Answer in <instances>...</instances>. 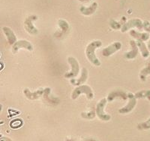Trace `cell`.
<instances>
[{
  "instance_id": "6da1fadb",
  "label": "cell",
  "mask_w": 150,
  "mask_h": 141,
  "mask_svg": "<svg viewBox=\"0 0 150 141\" xmlns=\"http://www.w3.org/2000/svg\"><path fill=\"white\" fill-rule=\"evenodd\" d=\"M102 45V43L100 41H92V43L86 47V55L88 60H89L92 64H93L96 66H100L101 65V62L96 55V50L98 47H101Z\"/></svg>"
},
{
  "instance_id": "7a4b0ae2",
  "label": "cell",
  "mask_w": 150,
  "mask_h": 141,
  "mask_svg": "<svg viewBox=\"0 0 150 141\" xmlns=\"http://www.w3.org/2000/svg\"><path fill=\"white\" fill-rule=\"evenodd\" d=\"M81 94H85L86 98L89 100H92L94 97V94L92 92V89L90 88V86L87 85H81L77 86L74 89V90L73 91L71 95V98L73 100H75L76 98L80 96Z\"/></svg>"
},
{
  "instance_id": "3957f363",
  "label": "cell",
  "mask_w": 150,
  "mask_h": 141,
  "mask_svg": "<svg viewBox=\"0 0 150 141\" xmlns=\"http://www.w3.org/2000/svg\"><path fill=\"white\" fill-rule=\"evenodd\" d=\"M108 100L106 98L101 99L100 101L98 103L97 106H96V113L97 114V116L100 119L103 121H108L110 119V116L108 114H106L104 113V107H105L106 104H107Z\"/></svg>"
},
{
  "instance_id": "277c9868",
  "label": "cell",
  "mask_w": 150,
  "mask_h": 141,
  "mask_svg": "<svg viewBox=\"0 0 150 141\" xmlns=\"http://www.w3.org/2000/svg\"><path fill=\"white\" fill-rule=\"evenodd\" d=\"M68 63L70 64L71 66V70L70 72H68L65 74V77L66 78H73V77H76L78 75L79 72H80V65H79L78 62L77 61L76 59L74 57H68Z\"/></svg>"
},
{
  "instance_id": "5b68a950",
  "label": "cell",
  "mask_w": 150,
  "mask_h": 141,
  "mask_svg": "<svg viewBox=\"0 0 150 141\" xmlns=\"http://www.w3.org/2000/svg\"><path fill=\"white\" fill-rule=\"evenodd\" d=\"M128 103L125 107H122V108L119 110V113H128L131 112L137 104V99L134 98V95L132 93H128Z\"/></svg>"
},
{
  "instance_id": "8992f818",
  "label": "cell",
  "mask_w": 150,
  "mask_h": 141,
  "mask_svg": "<svg viewBox=\"0 0 150 141\" xmlns=\"http://www.w3.org/2000/svg\"><path fill=\"white\" fill-rule=\"evenodd\" d=\"M122 47V44L120 41H116V42L112 43V44L109 45L108 47L104 48L102 51L103 56L105 57H108V56H111L113 53H115L116 51L120 50Z\"/></svg>"
},
{
  "instance_id": "52a82bcc",
  "label": "cell",
  "mask_w": 150,
  "mask_h": 141,
  "mask_svg": "<svg viewBox=\"0 0 150 141\" xmlns=\"http://www.w3.org/2000/svg\"><path fill=\"white\" fill-rule=\"evenodd\" d=\"M36 19H37L36 16L32 15L28 17V18H26L25 23H24V27H25L26 30L27 31L28 33H30L31 35H37L38 33V29L35 27L34 25L33 24V21H35Z\"/></svg>"
},
{
  "instance_id": "ba28073f",
  "label": "cell",
  "mask_w": 150,
  "mask_h": 141,
  "mask_svg": "<svg viewBox=\"0 0 150 141\" xmlns=\"http://www.w3.org/2000/svg\"><path fill=\"white\" fill-rule=\"evenodd\" d=\"M133 27H137L138 29H143V23L140 20L138 19H133V20H131L128 22H127L126 23L124 24L122 27V33H125L126 31H128V29H131V28Z\"/></svg>"
},
{
  "instance_id": "9c48e42d",
  "label": "cell",
  "mask_w": 150,
  "mask_h": 141,
  "mask_svg": "<svg viewBox=\"0 0 150 141\" xmlns=\"http://www.w3.org/2000/svg\"><path fill=\"white\" fill-rule=\"evenodd\" d=\"M21 48H24V49H26L29 51L33 50V46L31 44V43H29V41H25V40H21V41H18L14 44V46L12 47V52L14 53H16L18 51L19 49Z\"/></svg>"
},
{
  "instance_id": "30bf717a",
  "label": "cell",
  "mask_w": 150,
  "mask_h": 141,
  "mask_svg": "<svg viewBox=\"0 0 150 141\" xmlns=\"http://www.w3.org/2000/svg\"><path fill=\"white\" fill-rule=\"evenodd\" d=\"M87 78H88V70L86 68H83L81 74H80V77H79V79H77V80L71 79V83L74 86H81L82 84H83L87 80Z\"/></svg>"
},
{
  "instance_id": "8fae6325",
  "label": "cell",
  "mask_w": 150,
  "mask_h": 141,
  "mask_svg": "<svg viewBox=\"0 0 150 141\" xmlns=\"http://www.w3.org/2000/svg\"><path fill=\"white\" fill-rule=\"evenodd\" d=\"M116 98H121L123 100H127L128 99V93L125 92L122 90H114L112 91L108 95V98L107 100L109 101H112Z\"/></svg>"
},
{
  "instance_id": "7c38bea8",
  "label": "cell",
  "mask_w": 150,
  "mask_h": 141,
  "mask_svg": "<svg viewBox=\"0 0 150 141\" xmlns=\"http://www.w3.org/2000/svg\"><path fill=\"white\" fill-rule=\"evenodd\" d=\"M130 46L131 47V50L125 53V56L128 60H133V59L136 58L137 54H138L139 50L138 47H137V45L136 41H134V40L130 41Z\"/></svg>"
},
{
  "instance_id": "4fadbf2b",
  "label": "cell",
  "mask_w": 150,
  "mask_h": 141,
  "mask_svg": "<svg viewBox=\"0 0 150 141\" xmlns=\"http://www.w3.org/2000/svg\"><path fill=\"white\" fill-rule=\"evenodd\" d=\"M24 95L29 100H38L44 94V89H40L35 92H31L28 89H25L23 91Z\"/></svg>"
},
{
  "instance_id": "5bb4252c",
  "label": "cell",
  "mask_w": 150,
  "mask_h": 141,
  "mask_svg": "<svg viewBox=\"0 0 150 141\" xmlns=\"http://www.w3.org/2000/svg\"><path fill=\"white\" fill-rule=\"evenodd\" d=\"M130 35L132 36L134 38L137 39V41H147L149 38L150 35L149 33H138V32H137L135 30H131L130 31Z\"/></svg>"
},
{
  "instance_id": "9a60e30c",
  "label": "cell",
  "mask_w": 150,
  "mask_h": 141,
  "mask_svg": "<svg viewBox=\"0 0 150 141\" xmlns=\"http://www.w3.org/2000/svg\"><path fill=\"white\" fill-rule=\"evenodd\" d=\"M3 32L5 34L6 37L8 38V41L11 45H14L16 42H17V37L14 35V32L8 27H4Z\"/></svg>"
},
{
  "instance_id": "2e32d148",
  "label": "cell",
  "mask_w": 150,
  "mask_h": 141,
  "mask_svg": "<svg viewBox=\"0 0 150 141\" xmlns=\"http://www.w3.org/2000/svg\"><path fill=\"white\" fill-rule=\"evenodd\" d=\"M137 47L138 50H140V53H141L142 56L143 58H148L149 56V51L147 46L144 44L143 41H137Z\"/></svg>"
},
{
  "instance_id": "e0dca14e",
  "label": "cell",
  "mask_w": 150,
  "mask_h": 141,
  "mask_svg": "<svg viewBox=\"0 0 150 141\" xmlns=\"http://www.w3.org/2000/svg\"><path fill=\"white\" fill-rule=\"evenodd\" d=\"M97 3H93L92 5H91L89 8H85V7H82L80 9V11L82 12L83 14L84 15H91L94 13V12L96 11V9H97Z\"/></svg>"
},
{
  "instance_id": "ac0fdd59",
  "label": "cell",
  "mask_w": 150,
  "mask_h": 141,
  "mask_svg": "<svg viewBox=\"0 0 150 141\" xmlns=\"http://www.w3.org/2000/svg\"><path fill=\"white\" fill-rule=\"evenodd\" d=\"M134 98L136 99L137 98H146L148 99L149 101H150V90H143L140 91V92H137L136 94H134Z\"/></svg>"
},
{
  "instance_id": "d6986e66",
  "label": "cell",
  "mask_w": 150,
  "mask_h": 141,
  "mask_svg": "<svg viewBox=\"0 0 150 141\" xmlns=\"http://www.w3.org/2000/svg\"><path fill=\"white\" fill-rule=\"evenodd\" d=\"M150 74V65L146 67L143 69L141 70L140 74V78L143 82H145L146 80L147 75Z\"/></svg>"
},
{
  "instance_id": "ffe728a7",
  "label": "cell",
  "mask_w": 150,
  "mask_h": 141,
  "mask_svg": "<svg viewBox=\"0 0 150 141\" xmlns=\"http://www.w3.org/2000/svg\"><path fill=\"white\" fill-rule=\"evenodd\" d=\"M59 25L60 28H61L62 33L61 35H64L67 33L69 29V26L67 23V22L65 21H63V20H60L59 21Z\"/></svg>"
},
{
  "instance_id": "44dd1931",
  "label": "cell",
  "mask_w": 150,
  "mask_h": 141,
  "mask_svg": "<svg viewBox=\"0 0 150 141\" xmlns=\"http://www.w3.org/2000/svg\"><path fill=\"white\" fill-rule=\"evenodd\" d=\"M96 111H94V110H92L89 112H83L81 113V116L82 118L85 119H93L94 118L96 117Z\"/></svg>"
},
{
  "instance_id": "7402d4cb",
  "label": "cell",
  "mask_w": 150,
  "mask_h": 141,
  "mask_svg": "<svg viewBox=\"0 0 150 141\" xmlns=\"http://www.w3.org/2000/svg\"><path fill=\"white\" fill-rule=\"evenodd\" d=\"M150 128V118L144 123H139L137 125V129L138 130H147Z\"/></svg>"
},
{
  "instance_id": "603a6c76",
  "label": "cell",
  "mask_w": 150,
  "mask_h": 141,
  "mask_svg": "<svg viewBox=\"0 0 150 141\" xmlns=\"http://www.w3.org/2000/svg\"><path fill=\"white\" fill-rule=\"evenodd\" d=\"M110 26L112 28V29H119L121 28V25H120V23H117L116 21H111L110 23Z\"/></svg>"
},
{
  "instance_id": "cb8c5ba5",
  "label": "cell",
  "mask_w": 150,
  "mask_h": 141,
  "mask_svg": "<svg viewBox=\"0 0 150 141\" xmlns=\"http://www.w3.org/2000/svg\"><path fill=\"white\" fill-rule=\"evenodd\" d=\"M144 29H145V30L147 31V32H150V25L145 26H144Z\"/></svg>"
},
{
  "instance_id": "d4e9b609",
  "label": "cell",
  "mask_w": 150,
  "mask_h": 141,
  "mask_svg": "<svg viewBox=\"0 0 150 141\" xmlns=\"http://www.w3.org/2000/svg\"><path fill=\"white\" fill-rule=\"evenodd\" d=\"M84 141H96V140L92 139V138H89V139L85 140H84Z\"/></svg>"
},
{
  "instance_id": "484cf974",
  "label": "cell",
  "mask_w": 150,
  "mask_h": 141,
  "mask_svg": "<svg viewBox=\"0 0 150 141\" xmlns=\"http://www.w3.org/2000/svg\"><path fill=\"white\" fill-rule=\"evenodd\" d=\"M150 38V37H149ZM147 45H148V47H147V48H148L149 50H150V39L149 40V41H148V44H147Z\"/></svg>"
},
{
  "instance_id": "4316f807",
  "label": "cell",
  "mask_w": 150,
  "mask_h": 141,
  "mask_svg": "<svg viewBox=\"0 0 150 141\" xmlns=\"http://www.w3.org/2000/svg\"><path fill=\"white\" fill-rule=\"evenodd\" d=\"M66 141H75V140L73 139H67Z\"/></svg>"
},
{
  "instance_id": "83f0119b",
  "label": "cell",
  "mask_w": 150,
  "mask_h": 141,
  "mask_svg": "<svg viewBox=\"0 0 150 141\" xmlns=\"http://www.w3.org/2000/svg\"><path fill=\"white\" fill-rule=\"evenodd\" d=\"M2 104H0V113H1V111H2Z\"/></svg>"
},
{
  "instance_id": "f1b7e54d",
  "label": "cell",
  "mask_w": 150,
  "mask_h": 141,
  "mask_svg": "<svg viewBox=\"0 0 150 141\" xmlns=\"http://www.w3.org/2000/svg\"><path fill=\"white\" fill-rule=\"evenodd\" d=\"M80 1H82V2H85V1H89V0H80Z\"/></svg>"
},
{
  "instance_id": "f546056e",
  "label": "cell",
  "mask_w": 150,
  "mask_h": 141,
  "mask_svg": "<svg viewBox=\"0 0 150 141\" xmlns=\"http://www.w3.org/2000/svg\"><path fill=\"white\" fill-rule=\"evenodd\" d=\"M1 139H2V134H0V140Z\"/></svg>"
},
{
  "instance_id": "4dcf8cb0",
  "label": "cell",
  "mask_w": 150,
  "mask_h": 141,
  "mask_svg": "<svg viewBox=\"0 0 150 141\" xmlns=\"http://www.w3.org/2000/svg\"><path fill=\"white\" fill-rule=\"evenodd\" d=\"M3 124V122H0V125Z\"/></svg>"
}]
</instances>
